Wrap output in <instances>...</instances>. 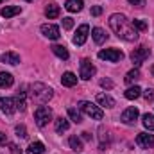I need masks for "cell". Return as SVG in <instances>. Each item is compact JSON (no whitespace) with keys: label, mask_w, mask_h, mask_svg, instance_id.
Listing matches in <instances>:
<instances>
[{"label":"cell","mask_w":154,"mask_h":154,"mask_svg":"<svg viewBox=\"0 0 154 154\" xmlns=\"http://www.w3.org/2000/svg\"><path fill=\"white\" fill-rule=\"evenodd\" d=\"M109 27L113 29V32H115L118 38L125 39V41H136L138 39V31L120 13H115V14L109 16Z\"/></svg>","instance_id":"cell-1"},{"label":"cell","mask_w":154,"mask_h":154,"mask_svg":"<svg viewBox=\"0 0 154 154\" xmlns=\"http://www.w3.org/2000/svg\"><path fill=\"white\" fill-rule=\"evenodd\" d=\"M52 95H54L52 88H48V86H45V84H41V82H34V84L31 86V97L36 99L41 104L48 102V100L52 99Z\"/></svg>","instance_id":"cell-2"},{"label":"cell","mask_w":154,"mask_h":154,"mask_svg":"<svg viewBox=\"0 0 154 154\" xmlns=\"http://www.w3.org/2000/svg\"><path fill=\"white\" fill-rule=\"evenodd\" d=\"M34 120H36L38 127H45L52 120V109L48 106H38L34 111Z\"/></svg>","instance_id":"cell-3"},{"label":"cell","mask_w":154,"mask_h":154,"mask_svg":"<svg viewBox=\"0 0 154 154\" xmlns=\"http://www.w3.org/2000/svg\"><path fill=\"white\" fill-rule=\"evenodd\" d=\"M79 108H81V111H84L88 116H91L93 120H102V109L99 108V106H95V104H91V102H88V100H81L79 102Z\"/></svg>","instance_id":"cell-4"},{"label":"cell","mask_w":154,"mask_h":154,"mask_svg":"<svg viewBox=\"0 0 154 154\" xmlns=\"http://www.w3.org/2000/svg\"><path fill=\"white\" fill-rule=\"evenodd\" d=\"M149 54H151V50H149L147 47H138V48H134V50L131 52V61H133V65H134V66H140V65L149 57Z\"/></svg>","instance_id":"cell-5"},{"label":"cell","mask_w":154,"mask_h":154,"mask_svg":"<svg viewBox=\"0 0 154 154\" xmlns=\"http://www.w3.org/2000/svg\"><path fill=\"white\" fill-rule=\"evenodd\" d=\"M99 57L104 59V61H111V63H116L124 57V52L118 50V48H104L99 52Z\"/></svg>","instance_id":"cell-6"},{"label":"cell","mask_w":154,"mask_h":154,"mask_svg":"<svg viewBox=\"0 0 154 154\" xmlns=\"http://www.w3.org/2000/svg\"><path fill=\"white\" fill-rule=\"evenodd\" d=\"M95 72H97V68L91 65V61L90 59H82L81 61V79H84V81H88V79H91V77L95 75Z\"/></svg>","instance_id":"cell-7"},{"label":"cell","mask_w":154,"mask_h":154,"mask_svg":"<svg viewBox=\"0 0 154 154\" xmlns=\"http://www.w3.org/2000/svg\"><path fill=\"white\" fill-rule=\"evenodd\" d=\"M136 143L143 149H151L154 147V134H149V133H138L136 136Z\"/></svg>","instance_id":"cell-8"},{"label":"cell","mask_w":154,"mask_h":154,"mask_svg":"<svg viewBox=\"0 0 154 154\" xmlns=\"http://www.w3.org/2000/svg\"><path fill=\"white\" fill-rule=\"evenodd\" d=\"M41 32H43V36L48 39H57L61 34H59V27H56V25H52V23H45V25H41Z\"/></svg>","instance_id":"cell-9"},{"label":"cell","mask_w":154,"mask_h":154,"mask_svg":"<svg viewBox=\"0 0 154 154\" xmlns=\"http://www.w3.org/2000/svg\"><path fill=\"white\" fill-rule=\"evenodd\" d=\"M0 109L5 113V115H13L14 111H16V102H14V99H9V97H2L0 99Z\"/></svg>","instance_id":"cell-10"},{"label":"cell","mask_w":154,"mask_h":154,"mask_svg":"<svg viewBox=\"0 0 154 154\" xmlns=\"http://www.w3.org/2000/svg\"><path fill=\"white\" fill-rule=\"evenodd\" d=\"M138 116H140V113H138L136 108H127V109L122 113L120 120H122L124 124H134V122L138 120Z\"/></svg>","instance_id":"cell-11"},{"label":"cell","mask_w":154,"mask_h":154,"mask_svg":"<svg viewBox=\"0 0 154 154\" xmlns=\"http://www.w3.org/2000/svg\"><path fill=\"white\" fill-rule=\"evenodd\" d=\"M14 102H16V109H20V111L27 109V91H25V86H22V90H18Z\"/></svg>","instance_id":"cell-12"},{"label":"cell","mask_w":154,"mask_h":154,"mask_svg":"<svg viewBox=\"0 0 154 154\" xmlns=\"http://www.w3.org/2000/svg\"><path fill=\"white\" fill-rule=\"evenodd\" d=\"M88 34H90V27L84 23V25H81L79 29H77L75 36H74V43L75 45H84V41L88 38Z\"/></svg>","instance_id":"cell-13"},{"label":"cell","mask_w":154,"mask_h":154,"mask_svg":"<svg viewBox=\"0 0 154 154\" xmlns=\"http://www.w3.org/2000/svg\"><path fill=\"white\" fill-rule=\"evenodd\" d=\"M91 38H93V41H95V43L102 45V43L108 39V34H106V31H104V29L95 27V29H91Z\"/></svg>","instance_id":"cell-14"},{"label":"cell","mask_w":154,"mask_h":154,"mask_svg":"<svg viewBox=\"0 0 154 154\" xmlns=\"http://www.w3.org/2000/svg\"><path fill=\"white\" fill-rule=\"evenodd\" d=\"M20 13H22V7H20V5H5V7L0 11V14H2L4 18L16 16V14H20Z\"/></svg>","instance_id":"cell-15"},{"label":"cell","mask_w":154,"mask_h":154,"mask_svg":"<svg viewBox=\"0 0 154 154\" xmlns=\"http://www.w3.org/2000/svg\"><path fill=\"white\" fill-rule=\"evenodd\" d=\"M97 102L100 106H104V108H115V99L106 95V93H99L97 95Z\"/></svg>","instance_id":"cell-16"},{"label":"cell","mask_w":154,"mask_h":154,"mask_svg":"<svg viewBox=\"0 0 154 154\" xmlns=\"http://www.w3.org/2000/svg\"><path fill=\"white\" fill-rule=\"evenodd\" d=\"M54 127H56V133H65V131H68L70 122H68V118L59 116V118H56V120H54Z\"/></svg>","instance_id":"cell-17"},{"label":"cell","mask_w":154,"mask_h":154,"mask_svg":"<svg viewBox=\"0 0 154 154\" xmlns=\"http://www.w3.org/2000/svg\"><path fill=\"white\" fill-rule=\"evenodd\" d=\"M61 84H63V86H68V88L75 86L77 84V75L74 74V72H65L63 77H61Z\"/></svg>","instance_id":"cell-18"},{"label":"cell","mask_w":154,"mask_h":154,"mask_svg":"<svg viewBox=\"0 0 154 154\" xmlns=\"http://www.w3.org/2000/svg\"><path fill=\"white\" fill-rule=\"evenodd\" d=\"M59 13H61V11H59V5H57V4H54V2H52V4H48V5L45 7V14H47V18H48V20L57 18V16H59Z\"/></svg>","instance_id":"cell-19"},{"label":"cell","mask_w":154,"mask_h":154,"mask_svg":"<svg viewBox=\"0 0 154 154\" xmlns=\"http://www.w3.org/2000/svg\"><path fill=\"white\" fill-rule=\"evenodd\" d=\"M2 63H7V65H18L20 63V56L16 54V52H5V54H2Z\"/></svg>","instance_id":"cell-20"},{"label":"cell","mask_w":154,"mask_h":154,"mask_svg":"<svg viewBox=\"0 0 154 154\" xmlns=\"http://www.w3.org/2000/svg\"><path fill=\"white\" fill-rule=\"evenodd\" d=\"M82 5H84V2H82V0H66L65 9H66V11H70V13H79V11L82 9Z\"/></svg>","instance_id":"cell-21"},{"label":"cell","mask_w":154,"mask_h":154,"mask_svg":"<svg viewBox=\"0 0 154 154\" xmlns=\"http://www.w3.org/2000/svg\"><path fill=\"white\" fill-rule=\"evenodd\" d=\"M52 52H54L59 59H63V61H66V59L70 57V54H68L66 47H63V45H52Z\"/></svg>","instance_id":"cell-22"},{"label":"cell","mask_w":154,"mask_h":154,"mask_svg":"<svg viewBox=\"0 0 154 154\" xmlns=\"http://www.w3.org/2000/svg\"><path fill=\"white\" fill-rule=\"evenodd\" d=\"M124 95H125L127 100H134V99H138V97L142 95V88H140V86H131V88L125 90Z\"/></svg>","instance_id":"cell-23"},{"label":"cell","mask_w":154,"mask_h":154,"mask_svg":"<svg viewBox=\"0 0 154 154\" xmlns=\"http://www.w3.org/2000/svg\"><path fill=\"white\" fill-rule=\"evenodd\" d=\"M13 82H14V77L9 72H0V88H9L13 86Z\"/></svg>","instance_id":"cell-24"},{"label":"cell","mask_w":154,"mask_h":154,"mask_svg":"<svg viewBox=\"0 0 154 154\" xmlns=\"http://www.w3.org/2000/svg\"><path fill=\"white\" fill-rule=\"evenodd\" d=\"M43 152H45V145L41 142H32L27 147V154H43Z\"/></svg>","instance_id":"cell-25"},{"label":"cell","mask_w":154,"mask_h":154,"mask_svg":"<svg viewBox=\"0 0 154 154\" xmlns=\"http://www.w3.org/2000/svg\"><path fill=\"white\" fill-rule=\"evenodd\" d=\"M138 79H140V70H138V68H133L131 72L125 74V79H124V81H125L127 84H133V82H136Z\"/></svg>","instance_id":"cell-26"},{"label":"cell","mask_w":154,"mask_h":154,"mask_svg":"<svg viewBox=\"0 0 154 154\" xmlns=\"http://www.w3.org/2000/svg\"><path fill=\"white\" fill-rule=\"evenodd\" d=\"M142 124L145 125V129L154 131V115H151V113H145V115L142 116Z\"/></svg>","instance_id":"cell-27"},{"label":"cell","mask_w":154,"mask_h":154,"mask_svg":"<svg viewBox=\"0 0 154 154\" xmlns=\"http://www.w3.org/2000/svg\"><path fill=\"white\" fill-rule=\"evenodd\" d=\"M68 143H70V149H72V151H75V152H81V151H82V142H81V138L70 136Z\"/></svg>","instance_id":"cell-28"},{"label":"cell","mask_w":154,"mask_h":154,"mask_svg":"<svg viewBox=\"0 0 154 154\" xmlns=\"http://www.w3.org/2000/svg\"><path fill=\"white\" fill-rule=\"evenodd\" d=\"M68 116H70V120L75 122V124H81V122H82V116L79 113V109H75V108H68Z\"/></svg>","instance_id":"cell-29"},{"label":"cell","mask_w":154,"mask_h":154,"mask_svg":"<svg viewBox=\"0 0 154 154\" xmlns=\"http://www.w3.org/2000/svg\"><path fill=\"white\" fill-rule=\"evenodd\" d=\"M131 23L136 31H147V22L145 20H133Z\"/></svg>","instance_id":"cell-30"},{"label":"cell","mask_w":154,"mask_h":154,"mask_svg":"<svg viewBox=\"0 0 154 154\" xmlns=\"http://www.w3.org/2000/svg\"><path fill=\"white\" fill-rule=\"evenodd\" d=\"M14 131H16V136H20V138H27V129H25V125H16Z\"/></svg>","instance_id":"cell-31"},{"label":"cell","mask_w":154,"mask_h":154,"mask_svg":"<svg viewBox=\"0 0 154 154\" xmlns=\"http://www.w3.org/2000/svg\"><path fill=\"white\" fill-rule=\"evenodd\" d=\"M72 27H74V20H72L70 16L63 18V29H66V31H68V29H72Z\"/></svg>","instance_id":"cell-32"},{"label":"cell","mask_w":154,"mask_h":154,"mask_svg":"<svg viewBox=\"0 0 154 154\" xmlns=\"http://www.w3.org/2000/svg\"><path fill=\"white\" fill-rule=\"evenodd\" d=\"M91 14H93V16H100V14H102V7H100V5H93V7H91Z\"/></svg>","instance_id":"cell-33"},{"label":"cell","mask_w":154,"mask_h":154,"mask_svg":"<svg viewBox=\"0 0 154 154\" xmlns=\"http://www.w3.org/2000/svg\"><path fill=\"white\" fill-rule=\"evenodd\" d=\"M9 149H11V154H22V149L16 143H9Z\"/></svg>","instance_id":"cell-34"},{"label":"cell","mask_w":154,"mask_h":154,"mask_svg":"<svg viewBox=\"0 0 154 154\" xmlns=\"http://www.w3.org/2000/svg\"><path fill=\"white\" fill-rule=\"evenodd\" d=\"M143 97H145V100H152L154 99V90H145V91H143Z\"/></svg>","instance_id":"cell-35"},{"label":"cell","mask_w":154,"mask_h":154,"mask_svg":"<svg viewBox=\"0 0 154 154\" xmlns=\"http://www.w3.org/2000/svg\"><path fill=\"white\" fill-rule=\"evenodd\" d=\"M100 86H102V88H113V82H111L109 79H102V81H100Z\"/></svg>","instance_id":"cell-36"},{"label":"cell","mask_w":154,"mask_h":154,"mask_svg":"<svg viewBox=\"0 0 154 154\" xmlns=\"http://www.w3.org/2000/svg\"><path fill=\"white\" fill-rule=\"evenodd\" d=\"M129 4H133L136 7H143L145 5V0H129Z\"/></svg>","instance_id":"cell-37"},{"label":"cell","mask_w":154,"mask_h":154,"mask_svg":"<svg viewBox=\"0 0 154 154\" xmlns=\"http://www.w3.org/2000/svg\"><path fill=\"white\" fill-rule=\"evenodd\" d=\"M5 143H7V136L0 131V145H5Z\"/></svg>","instance_id":"cell-38"},{"label":"cell","mask_w":154,"mask_h":154,"mask_svg":"<svg viewBox=\"0 0 154 154\" xmlns=\"http://www.w3.org/2000/svg\"><path fill=\"white\" fill-rule=\"evenodd\" d=\"M82 140H86V142L91 140V134H90V133H82Z\"/></svg>","instance_id":"cell-39"},{"label":"cell","mask_w":154,"mask_h":154,"mask_svg":"<svg viewBox=\"0 0 154 154\" xmlns=\"http://www.w3.org/2000/svg\"><path fill=\"white\" fill-rule=\"evenodd\" d=\"M151 72H152V75H154V66H152V70H151Z\"/></svg>","instance_id":"cell-40"},{"label":"cell","mask_w":154,"mask_h":154,"mask_svg":"<svg viewBox=\"0 0 154 154\" xmlns=\"http://www.w3.org/2000/svg\"><path fill=\"white\" fill-rule=\"evenodd\" d=\"M2 2H4V0H0V4H2Z\"/></svg>","instance_id":"cell-41"},{"label":"cell","mask_w":154,"mask_h":154,"mask_svg":"<svg viewBox=\"0 0 154 154\" xmlns=\"http://www.w3.org/2000/svg\"><path fill=\"white\" fill-rule=\"evenodd\" d=\"M27 2H31V0H27Z\"/></svg>","instance_id":"cell-42"}]
</instances>
